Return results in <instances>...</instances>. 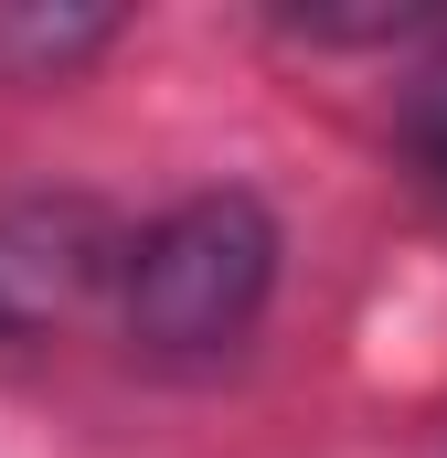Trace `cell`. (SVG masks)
Returning a JSON list of instances; mask_svg holds the SVG:
<instances>
[{
	"label": "cell",
	"mask_w": 447,
	"mask_h": 458,
	"mask_svg": "<svg viewBox=\"0 0 447 458\" xmlns=\"http://www.w3.org/2000/svg\"><path fill=\"white\" fill-rule=\"evenodd\" d=\"M266 288H277V225H266V203L256 192H192L160 225L128 234L117 320H128L139 352L192 362V352H234L245 342L256 310H266Z\"/></svg>",
	"instance_id": "cell-1"
},
{
	"label": "cell",
	"mask_w": 447,
	"mask_h": 458,
	"mask_svg": "<svg viewBox=\"0 0 447 458\" xmlns=\"http://www.w3.org/2000/svg\"><path fill=\"white\" fill-rule=\"evenodd\" d=\"M128 234L75 203V192H21L0 203V342H32L54 320H75L97 288H117Z\"/></svg>",
	"instance_id": "cell-2"
},
{
	"label": "cell",
	"mask_w": 447,
	"mask_h": 458,
	"mask_svg": "<svg viewBox=\"0 0 447 458\" xmlns=\"http://www.w3.org/2000/svg\"><path fill=\"white\" fill-rule=\"evenodd\" d=\"M107 32L117 21H97V11H86V21H64V11H54V21H43V11H32V21H0V43H21L32 64H75V54H97Z\"/></svg>",
	"instance_id": "cell-3"
},
{
	"label": "cell",
	"mask_w": 447,
	"mask_h": 458,
	"mask_svg": "<svg viewBox=\"0 0 447 458\" xmlns=\"http://www.w3.org/2000/svg\"><path fill=\"white\" fill-rule=\"evenodd\" d=\"M416 149H426V171L447 182V97H426V107H416Z\"/></svg>",
	"instance_id": "cell-4"
}]
</instances>
